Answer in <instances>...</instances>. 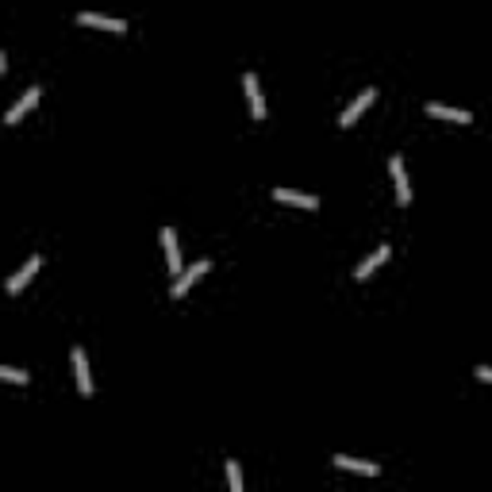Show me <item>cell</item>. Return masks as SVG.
<instances>
[{"instance_id": "obj_1", "label": "cell", "mask_w": 492, "mask_h": 492, "mask_svg": "<svg viewBox=\"0 0 492 492\" xmlns=\"http://www.w3.org/2000/svg\"><path fill=\"white\" fill-rule=\"evenodd\" d=\"M39 96H43V89H39V85H31L27 93H23L20 101H15L12 108L4 112V123H20V116H23V112H31V108L39 104Z\"/></svg>"}, {"instance_id": "obj_2", "label": "cell", "mask_w": 492, "mask_h": 492, "mask_svg": "<svg viewBox=\"0 0 492 492\" xmlns=\"http://www.w3.org/2000/svg\"><path fill=\"white\" fill-rule=\"evenodd\" d=\"M77 23H85V27H101V31H116V35L127 31V23H123V20H112V15H101V12H81Z\"/></svg>"}, {"instance_id": "obj_3", "label": "cell", "mask_w": 492, "mask_h": 492, "mask_svg": "<svg viewBox=\"0 0 492 492\" xmlns=\"http://www.w3.org/2000/svg\"><path fill=\"white\" fill-rule=\"evenodd\" d=\"M331 462L339 465V470H350V473H365V477H377V473H381V465H377V462H362V458H350V454H335Z\"/></svg>"}, {"instance_id": "obj_4", "label": "cell", "mask_w": 492, "mask_h": 492, "mask_svg": "<svg viewBox=\"0 0 492 492\" xmlns=\"http://www.w3.org/2000/svg\"><path fill=\"white\" fill-rule=\"evenodd\" d=\"M39 266H43V258H39V254H31V258L20 266V273H15V277H8V292H20L23 285H27L31 277L39 273Z\"/></svg>"}, {"instance_id": "obj_5", "label": "cell", "mask_w": 492, "mask_h": 492, "mask_svg": "<svg viewBox=\"0 0 492 492\" xmlns=\"http://www.w3.org/2000/svg\"><path fill=\"white\" fill-rule=\"evenodd\" d=\"M373 101H377V89H365V93L358 96L354 104H347V112H342V116H339V127H350V123H354L358 116H362V112H365V108H369V104H373Z\"/></svg>"}, {"instance_id": "obj_6", "label": "cell", "mask_w": 492, "mask_h": 492, "mask_svg": "<svg viewBox=\"0 0 492 492\" xmlns=\"http://www.w3.org/2000/svg\"><path fill=\"white\" fill-rule=\"evenodd\" d=\"M389 169H392V181H396V196H400V204H408V200H412V185H408V174H404V158H400V154H392Z\"/></svg>"}, {"instance_id": "obj_7", "label": "cell", "mask_w": 492, "mask_h": 492, "mask_svg": "<svg viewBox=\"0 0 492 492\" xmlns=\"http://www.w3.org/2000/svg\"><path fill=\"white\" fill-rule=\"evenodd\" d=\"M242 89H246V101H250V112L261 119V116H266V101H261L258 77H254V73H242Z\"/></svg>"}, {"instance_id": "obj_8", "label": "cell", "mask_w": 492, "mask_h": 492, "mask_svg": "<svg viewBox=\"0 0 492 492\" xmlns=\"http://www.w3.org/2000/svg\"><path fill=\"white\" fill-rule=\"evenodd\" d=\"M273 200H281V204H300V208H319V196H311V193H292V188H273Z\"/></svg>"}, {"instance_id": "obj_9", "label": "cell", "mask_w": 492, "mask_h": 492, "mask_svg": "<svg viewBox=\"0 0 492 492\" xmlns=\"http://www.w3.org/2000/svg\"><path fill=\"white\" fill-rule=\"evenodd\" d=\"M427 116H434V119H454V123H473V116L465 108H450V104H427Z\"/></svg>"}, {"instance_id": "obj_10", "label": "cell", "mask_w": 492, "mask_h": 492, "mask_svg": "<svg viewBox=\"0 0 492 492\" xmlns=\"http://www.w3.org/2000/svg\"><path fill=\"white\" fill-rule=\"evenodd\" d=\"M204 273H208V261H193V266H188L185 273L174 281V297H185V289L196 281V277H204Z\"/></svg>"}, {"instance_id": "obj_11", "label": "cell", "mask_w": 492, "mask_h": 492, "mask_svg": "<svg viewBox=\"0 0 492 492\" xmlns=\"http://www.w3.org/2000/svg\"><path fill=\"white\" fill-rule=\"evenodd\" d=\"M162 246H166V261H169V269H177V273H181V250H177V235H174V227H162Z\"/></svg>"}, {"instance_id": "obj_12", "label": "cell", "mask_w": 492, "mask_h": 492, "mask_svg": "<svg viewBox=\"0 0 492 492\" xmlns=\"http://www.w3.org/2000/svg\"><path fill=\"white\" fill-rule=\"evenodd\" d=\"M73 373H77V384L81 392H93V373H89V362H85V350H73Z\"/></svg>"}, {"instance_id": "obj_13", "label": "cell", "mask_w": 492, "mask_h": 492, "mask_svg": "<svg viewBox=\"0 0 492 492\" xmlns=\"http://www.w3.org/2000/svg\"><path fill=\"white\" fill-rule=\"evenodd\" d=\"M384 258H389V246H377V250H373V254H369V258L362 261V266H358V269H354V277H358V281H369V273H373V269H377V266H381V261H384Z\"/></svg>"}, {"instance_id": "obj_14", "label": "cell", "mask_w": 492, "mask_h": 492, "mask_svg": "<svg viewBox=\"0 0 492 492\" xmlns=\"http://www.w3.org/2000/svg\"><path fill=\"white\" fill-rule=\"evenodd\" d=\"M227 481H231V492H242V473H239V462H227Z\"/></svg>"}, {"instance_id": "obj_15", "label": "cell", "mask_w": 492, "mask_h": 492, "mask_svg": "<svg viewBox=\"0 0 492 492\" xmlns=\"http://www.w3.org/2000/svg\"><path fill=\"white\" fill-rule=\"evenodd\" d=\"M0 377H4V381H15V384L27 381V373H23V369H15V365H0Z\"/></svg>"}, {"instance_id": "obj_16", "label": "cell", "mask_w": 492, "mask_h": 492, "mask_svg": "<svg viewBox=\"0 0 492 492\" xmlns=\"http://www.w3.org/2000/svg\"><path fill=\"white\" fill-rule=\"evenodd\" d=\"M477 377L481 381H492V365H477Z\"/></svg>"}]
</instances>
